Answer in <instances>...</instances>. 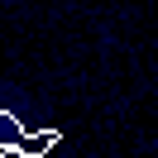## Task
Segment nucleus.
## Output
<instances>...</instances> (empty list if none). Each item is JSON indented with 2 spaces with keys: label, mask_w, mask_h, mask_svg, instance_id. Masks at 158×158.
<instances>
[{
  "label": "nucleus",
  "mask_w": 158,
  "mask_h": 158,
  "mask_svg": "<svg viewBox=\"0 0 158 158\" xmlns=\"http://www.w3.org/2000/svg\"><path fill=\"white\" fill-rule=\"evenodd\" d=\"M58 139H62L58 129H39V134H24L19 148H24V158H43L48 148H58Z\"/></svg>",
  "instance_id": "obj_1"
},
{
  "label": "nucleus",
  "mask_w": 158,
  "mask_h": 158,
  "mask_svg": "<svg viewBox=\"0 0 158 158\" xmlns=\"http://www.w3.org/2000/svg\"><path fill=\"white\" fill-rule=\"evenodd\" d=\"M15 144H24V125L10 110H0V148H15Z\"/></svg>",
  "instance_id": "obj_2"
},
{
  "label": "nucleus",
  "mask_w": 158,
  "mask_h": 158,
  "mask_svg": "<svg viewBox=\"0 0 158 158\" xmlns=\"http://www.w3.org/2000/svg\"><path fill=\"white\" fill-rule=\"evenodd\" d=\"M0 158H24V148L15 144V148H0Z\"/></svg>",
  "instance_id": "obj_3"
}]
</instances>
